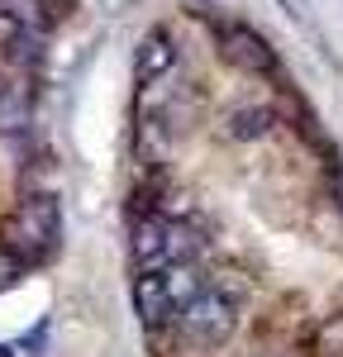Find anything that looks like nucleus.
Wrapping results in <instances>:
<instances>
[{"instance_id": "1", "label": "nucleus", "mask_w": 343, "mask_h": 357, "mask_svg": "<svg viewBox=\"0 0 343 357\" xmlns=\"http://www.w3.org/2000/svg\"><path fill=\"white\" fill-rule=\"evenodd\" d=\"M57 238H62V210H57L53 195H43V191L24 195L20 210H15V215L5 220V229H0V243L10 248V252H20L24 267L53 257Z\"/></svg>"}, {"instance_id": "2", "label": "nucleus", "mask_w": 343, "mask_h": 357, "mask_svg": "<svg viewBox=\"0 0 343 357\" xmlns=\"http://www.w3.org/2000/svg\"><path fill=\"white\" fill-rule=\"evenodd\" d=\"M134 262H139V272H162L172 262H196L200 252V238L191 224H176L167 215H143L134 220Z\"/></svg>"}, {"instance_id": "3", "label": "nucleus", "mask_w": 343, "mask_h": 357, "mask_svg": "<svg viewBox=\"0 0 343 357\" xmlns=\"http://www.w3.org/2000/svg\"><path fill=\"white\" fill-rule=\"evenodd\" d=\"M176 329L191 343H200V348H220L238 329V305L229 301L220 286H200L196 296L176 310Z\"/></svg>"}, {"instance_id": "4", "label": "nucleus", "mask_w": 343, "mask_h": 357, "mask_svg": "<svg viewBox=\"0 0 343 357\" xmlns=\"http://www.w3.org/2000/svg\"><path fill=\"white\" fill-rule=\"evenodd\" d=\"M215 43H220V57H224L229 67H238V72H248V77H272L277 72V53H272V43L248 24H220L215 33Z\"/></svg>"}, {"instance_id": "5", "label": "nucleus", "mask_w": 343, "mask_h": 357, "mask_svg": "<svg viewBox=\"0 0 343 357\" xmlns=\"http://www.w3.org/2000/svg\"><path fill=\"white\" fill-rule=\"evenodd\" d=\"M134 310H139L143 329H167V324H176V301H172V291H167V276L162 272L134 276Z\"/></svg>"}, {"instance_id": "6", "label": "nucleus", "mask_w": 343, "mask_h": 357, "mask_svg": "<svg viewBox=\"0 0 343 357\" xmlns=\"http://www.w3.org/2000/svg\"><path fill=\"white\" fill-rule=\"evenodd\" d=\"M172 67H176V43H172V33L167 29H148L139 38V48H134V77H139V86L162 82Z\"/></svg>"}, {"instance_id": "7", "label": "nucleus", "mask_w": 343, "mask_h": 357, "mask_svg": "<svg viewBox=\"0 0 343 357\" xmlns=\"http://www.w3.org/2000/svg\"><path fill=\"white\" fill-rule=\"evenodd\" d=\"M272 129H277V110L272 105H238L224 119V134L234 143H257V138H267Z\"/></svg>"}, {"instance_id": "8", "label": "nucleus", "mask_w": 343, "mask_h": 357, "mask_svg": "<svg viewBox=\"0 0 343 357\" xmlns=\"http://www.w3.org/2000/svg\"><path fill=\"white\" fill-rule=\"evenodd\" d=\"M0 20H15L24 29L48 33L53 29V10H48V0H0Z\"/></svg>"}, {"instance_id": "9", "label": "nucleus", "mask_w": 343, "mask_h": 357, "mask_svg": "<svg viewBox=\"0 0 343 357\" xmlns=\"http://www.w3.org/2000/svg\"><path fill=\"white\" fill-rule=\"evenodd\" d=\"M24 124H29V91L10 86L5 100H0V134H20Z\"/></svg>"}, {"instance_id": "10", "label": "nucleus", "mask_w": 343, "mask_h": 357, "mask_svg": "<svg viewBox=\"0 0 343 357\" xmlns=\"http://www.w3.org/2000/svg\"><path fill=\"white\" fill-rule=\"evenodd\" d=\"M310 357H343V314H329V319H319V329H314V343H310Z\"/></svg>"}, {"instance_id": "11", "label": "nucleus", "mask_w": 343, "mask_h": 357, "mask_svg": "<svg viewBox=\"0 0 343 357\" xmlns=\"http://www.w3.org/2000/svg\"><path fill=\"white\" fill-rule=\"evenodd\" d=\"M20 276H24V257H20V252H10V248L0 243V291H5V286H15Z\"/></svg>"}, {"instance_id": "12", "label": "nucleus", "mask_w": 343, "mask_h": 357, "mask_svg": "<svg viewBox=\"0 0 343 357\" xmlns=\"http://www.w3.org/2000/svg\"><path fill=\"white\" fill-rule=\"evenodd\" d=\"M329 191H334V205H339V215H343V167L339 162L329 167Z\"/></svg>"}, {"instance_id": "13", "label": "nucleus", "mask_w": 343, "mask_h": 357, "mask_svg": "<svg viewBox=\"0 0 343 357\" xmlns=\"http://www.w3.org/2000/svg\"><path fill=\"white\" fill-rule=\"evenodd\" d=\"M5 91H10V82H5V77H0V100H5Z\"/></svg>"}, {"instance_id": "14", "label": "nucleus", "mask_w": 343, "mask_h": 357, "mask_svg": "<svg viewBox=\"0 0 343 357\" xmlns=\"http://www.w3.org/2000/svg\"><path fill=\"white\" fill-rule=\"evenodd\" d=\"M0 357H15V353H10V348H5V343H0Z\"/></svg>"}]
</instances>
